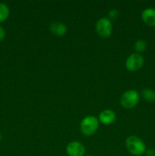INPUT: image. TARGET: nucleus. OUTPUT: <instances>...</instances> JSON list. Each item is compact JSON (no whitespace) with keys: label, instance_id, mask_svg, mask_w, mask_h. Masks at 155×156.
I'll return each mask as SVG.
<instances>
[{"label":"nucleus","instance_id":"1","mask_svg":"<svg viewBox=\"0 0 155 156\" xmlns=\"http://www.w3.org/2000/svg\"><path fill=\"white\" fill-rule=\"evenodd\" d=\"M126 149L132 155L140 156L145 152L146 146L144 142L138 137L132 136L126 140Z\"/></svg>","mask_w":155,"mask_h":156},{"label":"nucleus","instance_id":"2","mask_svg":"<svg viewBox=\"0 0 155 156\" xmlns=\"http://www.w3.org/2000/svg\"><path fill=\"white\" fill-rule=\"evenodd\" d=\"M98 120L94 116H87L81 122V131L84 136H92L97 130Z\"/></svg>","mask_w":155,"mask_h":156},{"label":"nucleus","instance_id":"3","mask_svg":"<svg viewBox=\"0 0 155 156\" xmlns=\"http://www.w3.org/2000/svg\"><path fill=\"white\" fill-rule=\"evenodd\" d=\"M139 101V94L135 90H129L122 95L120 103L125 108L130 109L136 106Z\"/></svg>","mask_w":155,"mask_h":156},{"label":"nucleus","instance_id":"4","mask_svg":"<svg viewBox=\"0 0 155 156\" xmlns=\"http://www.w3.org/2000/svg\"><path fill=\"white\" fill-rule=\"evenodd\" d=\"M112 23L107 18H100L96 24L97 33L102 37H109L112 33Z\"/></svg>","mask_w":155,"mask_h":156},{"label":"nucleus","instance_id":"5","mask_svg":"<svg viewBox=\"0 0 155 156\" xmlns=\"http://www.w3.org/2000/svg\"><path fill=\"white\" fill-rule=\"evenodd\" d=\"M144 62V57L139 53H132L128 57L126 62V66L129 71L135 72L140 69Z\"/></svg>","mask_w":155,"mask_h":156},{"label":"nucleus","instance_id":"6","mask_svg":"<svg viewBox=\"0 0 155 156\" xmlns=\"http://www.w3.org/2000/svg\"><path fill=\"white\" fill-rule=\"evenodd\" d=\"M66 152L68 156H84L85 149L83 145L78 142H71L66 146Z\"/></svg>","mask_w":155,"mask_h":156},{"label":"nucleus","instance_id":"7","mask_svg":"<svg viewBox=\"0 0 155 156\" xmlns=\"http://www.w3.org/2000/svg\"><path fill=\"white\" fill-rule=\"evenodd\" d=\"M141 18L147 25L155 27V9L147 8L144 9L141 14Z\"/></svg>","mask_w":155,"mask_h":156},{"label":"nucleus","instance_id":"8","mask_svg":"<svg viewBox=\"0 0 155 156\" xmlns=\"http://www.w3.org/2000/svg\"><path fill=\"white\" fill-rule=\"evenodd\" d=\"M115 114L111 110H104L99 115V120L102 123L109 125L115 120Z\"/></svg>","mask_w":155,"mask_h":156},{"label":"nucleus","instance_id":"9","mask_svg":"<svg viewBox=\"0 0 155 156\" xmlns=\"http://www.w3.org/2000/svg\"><path fill=\"white\" fill-rule=\"evenodd\" d=\"M50 30L56 36H63L67 32V27L62 22L55 21L50 24Z\"/></svg>","mask_w":155,"mask_h":156},{"label":"nucleus","instance_id":"10","mask_svg":"<svg viewBox=\"0 0 155 156\" xmlns=\"http://www.w3.org/2000/svg\"><path fill=\"white\" fill-rule=\"evenodd\" d=\"M142 97L148 102L155 101V91L150 88H144L141 91Z\"/></svg>","mask_w":155,"mask_h":156},{"label":"nucleus","instance_id":"11","mask_svg":"<svg viewBox=\"0 0 155 156\" xmlns=\"http://www.w3.org/2000/svg\"><path fill=\"white\" fill-rule=\"evenodd\" d=\"M9 15V9L5 4L0 2V22L5 21Z\"/></svg>","mask_w":155,"mask_h":156},{"label":"nucleus","instance_id":"12","mask_svg":"<svg viewBox=\"0 0 155 156\" xmlns=\"http://www.w3.org/2000/svg\"><path fill=\"white\" fill-rule=\"evenodd\" d=\"M146 48H147V43L144 40H138L135 42V49L137 53H143V52L145 51Z\"/></svg>","mask_w":155,"mask_h":156},{"label":"nucleus","instance_id":"13","mask_svg":"<svg viewBox=\"0 0 155 156\" xmlns=\"http://www.w3.org/2000/svg\"><path fill=\"white\" fill-rule=\"evenodd\" d=\"M119 15V11L116 10V9H111L109 12V17L110 19L112 20H115Z\"/></svg>","mask_w":155,"mask_h":156},{"label":"nucleus","instance_id":"14","mask_svg":"<svg viewBox=\"0 0 155 156\" xmlns=\"http://www.w3.org/2000/svg\"><path fill=\"white\" fill-rule=\"evenodd\" d=\"M146 156H155V149H150L145 151Z\"/></svg>","mask_w":155,"mask_h":156},{"label":"nucleus","instance_id":"15","mask_svg":"<svg viewBox=\"0 0 155 156\" xmlns=\"http://www.w3.org/2000/svg\"><path fill=\"white\" fill-rule=\"evenodd\" d=\"M5 37V31L2 26H0V41H3Z\"/></svg>","mask_w":155,"mask_h":156},{"label":"nucleus","instance_id":"16","mask_svg":"<svg viewBox=\"0 0 155 156\" xmlns=\"http://www.w3.org/2000/svg\"><path fill=\"white\" fill-rule=\"evenodd\" d=\"M1 140H2V134L1 133H0V141H1Z\"/></svg>","mask_w":155,"mask_h":156},{"label":"nucleus","instance_id":"17","mask_svg":"<svg viewBox=\"0 0 155 156\" xmlns=\"http://www.w3.org/2000/svg\"><path fill=\"white\" fill-rule=\"evenodd\" d=\"M87 156H91V155H87Z\"/></svg>","mask_w":155,"mask_h":156}]
</instances>
